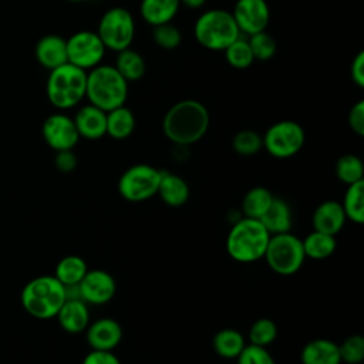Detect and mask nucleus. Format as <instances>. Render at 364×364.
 Wrapping results in <instances>:
<instances>
[{"mask_svg": "<svg viewBox=\"0 0 364 364\" xmlns=\"http://www.w3.org/2000/svg\"><path fill=\"white\" fill-rule=\"evenodd\" d=\"M55 317L64 331L71 334L81 333L90 324L88 304L81 299H67Z\"/></svg>", "mask_w": 364, "mask_h": 364, "instance_id": "obj_19", "label": "nucleus"}, {"mask_svg": "<svg viewBox=\"0 0 364 364\" xmlns=\"http://www.w3.org/2000/svg\"><path fill=\"white\" fill-rule=\"evenodd\" d=\"M340 358L346 364H360L364 360V337L361 334L348 336L338 344Z\"/></svg>", "mask_w": 364, "mask_h": 364, "instance_id": "obj_36", "label": "nucleus"}, {"mask_svg": "<svg viewBox=\"0 0 364 364\" xmlns=\"http://www.w3.org/2000/svg\"><path fill=\"white\" fill-rule=\"evenodd\" d=\"M237 364H276L273 355L266 347L256 344H246L236 357Z\"/></svg>", "mask_w": 364, "mask_h": 364, "instance_id": "obj_38", "label": "nucleus"}, {"mask_svg": "<svg viewBox=\"0 0 364 364\" xmlns=\"http://www.w3.org/2000/svg\"><path fill=\"white\" fill-rule=\"evenodd\" d=\"M85 98L90 104L108 112L125 105L128 98V82L114 65L100 64L87 73Z\"/></svg>", "mask_w": 364, "mask_h": 364, "instance_id": "obj_4", "label": "nucleus"}, {"mask_svg": "<svg viewBox=\"0 0 364 364\" xmlns=\"http://www.w3.org/2000/svg\"><path fill=\"white\" fill-rule=\"evenodd\" d=\"M68 1H71V3H78V1H82V0H68Z\"/></svg>", "mask_w": 364, "mask_h": 364, "instance_id": "obj_44", "label": "nucleus"}, {"mask_svg": "<svg viewBox=\"0 0 364 364\" xmlns=\"http://www.w3.org/2000/svg\"><path fill=\"white\" fill-rule=\"evenodd\" d=\"M162 171L148 164H136L124 171L118 181V192L122 199L138 203L156 195Z\"/></svg>", "mask_w": 364, "mask_h": 364, "instance_id": "obj_9", "label": "nucleus"}, {"mask_svg": "<svg viewBox=\"0 0 364 364\" xmlns=\"http://www.w3.org/2000/svg\"><path fill=\"white\" fill-rule=\"evenodd\" d=\"M87 71L70 63L50 70L46 94L53 107L57 109H70L85 98Z\"/></svg>", "mask_w": 364, "mask_h": 364, "instance_id": "obj_5", "label": "nucleus"}, {"mask_svg": "<svg viewBox=\"0 0 364 364\" xmlns=\"http://www.w3.org/2000/svg\"><path fill=\"white\" fill-rule=\"evenodd\" d=\"M114 67L127 82H134L141 80L146 71V64L144 57L131 48L118 51Z\"/></svg>", "mask_w": 364, "mask_h": 364, "instance_id": "obj_25", "label": "nucleus"}, {"mask_svg": "<svg viewBox=\"0 0 364 364\" xmlns=\"http://www.w3.org/2000/svg\"><path fill=\"white\" fill-rule=\"evenodd\" d=\"M41 134L46 144L55 152L73 149L80 139L74 119L63 112L48 115L43 122Z\"/></svg>", "mask_w": 364, "mask_h": 364, "instance_id": "obj_12", "label": "nucleus"}, {"mask_svg": "<svg viewBox=\"0 0 364 364\" xmlns=\"http://www.w3.org/2000/svg\"><path fill=\"white\" fill-rule=\"evenodd\" d=\"M162 202L171 208H178L189 199V186L186 181L172 172L162 171L158 192Z\"/></svg>", "mask_w": 364, "mask_h": 364, "instance_id": "obj_22", "label": "nucleus"}, {"mask_svg": "<svg viewBox=\"0 0 364 364\" xmlns=\"http://www.w3.org/2000/svg\"><path fill=\"white\" fill-rule=\"evenodd\" d=\"M303 250L306 257L313 260H324L330 257L337 246L336 236L313 230L303 240Z\"/></svg>", "mask_w": 364, "mask_h": 364, "instance_id": "obj_27", "label": "nucleus"}, {"mask_svg": "<svg viewBox=\"0 0 364 364\" xmlns=\"http://www.w3.org/2000/svg\"><path fill=\"white\" fill-rule=\"evenodd\" d=\"M347 121L353 132H355L358 136L364 135V101L363 100L357 101L350 108Z\"/></svg>", "mask_w": 364, "mask_h": 364, "instance_id": "obj_39", "label": "nucleus"}, {"mask_svg": "<svg viewBox=\"0 0 364 364\" xmlns=\"http://www.w3.org/2000/svg\"><path fill=\"white\" fill-rule=\"evenodd\" d=\"M263 148L269 155L279 159H287L299 154L306 141L301 125L291 119L277 121L270 125L262 136Z\"/></svg>", "mask_w": 364, "mask_h": 364, "instance_id": "obj_10", "label": "nucleus"}, {"mask_svg": "<svg viewBox=\"0 0 364 364\" xmlns=\"http://www.w3.org/2000/svg\"><path fill=\"white\" fill-rule=\"evenodd\" d=\"M230 13L239 33L246 36L264 31L270 20V10L266 0H236Z\"/></svg>", "mask_w": 364, "mask_h": 364, "instance_id": "obj_13", "label": "nucleus"}, {"mask_svg": "<svg viewBox=\"0 0 364 364\" xmlns=\"http://www.w3.org/2000/svg\"><path fill=\"white\" fill-rule=\"evenodd\" d=\"M179 0H141L139 13L152 27L171 23L179 10Z\"/></svg>", "mask_w": 364, "mask_h": 364, "instance_id": "obj_23", "label": "nucleus"}, {"mask_svg": "<svg viewBox=\"0 0 364 364\" xmlns=\"http://www.w3.org/2000/svg\"><path fill=\"white\" fill-rule=\"evenodd\" d=\"M245 346V337L235 328L219 330L212 338V347L222 358H236Z\"/></svg>", "mask_w": 364, "mask_h": 364, "instance_id": "obj_28", "label": "nucleus"}, {"mask_svg": "<svg viewBox=\"0 0 364 364\" xmlns=\"http://www.w3.org/2000/svg\"><path fill=\"white\" fill-rule=\"evenodd\" d=\"M36 60L48 71L67 63V41L58 34L41 37L34 48Z\"/></svg>", "mask_w": 364, "mask_h": 364, "instance_id": "obj_18", "label": "nucleus"}, {"mask_svg": "<svg viewBox=\"0 0 364 364\" xmlns=\"http://www.w3.org/2000/svg\"><path fill=\"white\" fill-rule=\"evenodd\" d=\"M350 75L357 87H364V51H358L354 55L350 67Z\"/></svg>", "mask_w": 364, "mask_h": 364, "instance_id": "obj_42", "label": "nucleus"}, {"mask_svg": "<svg viewBox=\"0 0 364 364\" xmlns=\"http://www.w3.org/2000/svg\"><path fill=\"white\" fill-rule=\"evenodd\" d=\"M273 200V193L264 186H255L246 192L242 199V212L245 218L260 219Z\"/></svg>", "mask_w": 364, "mask_h": 364, "instance_id": "obj_30", "label": "nucleus"}, {"mask_svg": "<svg viewBox=\"0 0 364 364\" xmlns=\"http://www.w3.org/2000/svg\"><path fill=\"white\" fill-rule=\"evenodd\" d=\"M277 337V326L270 318H259L249 328V341L250 344L266 347L272 344Z\"/></svg>", "mask_w": 364, "mask_h": 364, "instance_id": "obj_35", "label": "nucleus"}, {"mask_svg": "<svg viewBox=\"0 0 364 364\" xmlns=\"http://www.w3.org/2000/svg\"><path fill=\"white\" fill-rule=\"evenodd\" d=\"M247 43H249V47L252 50L253 58L257 60V61L272 60L276 54V50H277L276 40L269 33H266V30L249 36Z\"/></svg>", "mask_w": 364, "mask_h": 364, "instance_id": "obj_34", "label": "nucleus"}, {"mask_svg": "<svg viewBox=\"0 0 364 364\" xmlns=\"http://www.w3.org/2000/svg\"><path fill=\"white\" fill-rule=\"evenodd\" d=\"M263 257L267 266L280 276L297 273L306 260L301 239L290 232L272 235Z\"/></svg>", "mask_w": 364, "mask_h": 364, "instance_id": "obj_7", "label": "nucleus"}, {"mask_svg": "<svg viewBox=\"0 0 364 364\" xmlns=\"http://www.w3.org/2000/svg\"><path fill=\"white\" fill-rule=\"evenodd\" d=\"M97 34L105 48L121 51L129 48L135 36V21L125 7H111L100 18Z\"/></svg>", "mask_w": 364, "mask_h": 364, "instance_id": "obj_8", "label": "nucleus"}, {"mask_svg": "<svg viewBox=\"0 0 364 364\" xmlns=\"http://www.w3.org/2000/svg\"><path fill=\"white\" fill-rule=\"evenodd\" d=\"M232 148L237 155L253 156L263 148L262 135L253 129H242L235 134Z\"/></svg>", "mask_w": 364, "mask_h": 364, "instance_id": "obj_33", "label": "nucleus"}, {"mask_svg": "<svg viewBox=\"0 0 364 364\" xmlns=\"http://www.w3.org/2000/svg\"><path fill=\"white\" fill-rule=\"evenodd\" d=\"M266 230L272 235L286 233L291 230L293 213L289 203L277 196H273V200L267 210L259 219Z\"/></svg>", "mask_w": 364, "mask_h": 364, "instance_id": "obj_20", "label": "nucleus"}, {"mask_svg": "<svg viewBox=\"0 0 364 364\" xmlns=\"http://www.w3.org/2000/svg\"><path fill=\"white\" fill-rule=\"evenodd\" d=\"M346 218L357 225L364 223V181L347 185L343 202Z\"/></svg>", "mask_w": 364, "mask_h": 364, "instance_id": "obj_29", "label": "nucleus"}, {"mask_svg": "<svg viewBox=\"0 0 364 364\" xmlns=\"http://www.w3.org/2000/svg\"><path fill=\"white\" fill-rule=\"evenodd\" d=\"M23 309L36 318L48 320L57 316L65 301V287L53 276H37L27 282L21 290Z\"/></svg>", "mask_w": 364, "mask_h": 364, "instance_id": "obj_2", "label": "nucleus"}, {"mask_svg": "<svg viewBox=\"0 0 364 364\" xmlns=\"http://www.w3.org/2000/svg\"><path fill=\"white\" fill-rule=\"evenodd\" d=\"M336 176L346 185L363 181L364 165L363 161L354 154H346L336 162Z\"/></svg>", "mask_w": 364, "mask_h": 364, "instance_id": "obj_31", "label": "nucleus"}, {"mask_svg": "<svg viewBox=\"0 0 364 364\" xmlns=\"http://www.w3.org/2000/svg\"><path fill=\"white\" fill-rule=\"evenodd\" d=\"M81 300L87 304L101 306L108 303L117 291V283L112 274L105 270H88L82 280L78 283Z\"/></svg>", "mask_w": 364, "mask_h": 364, "instance_id": "obj_14", "label": "nucleus"}, {"mask_svg": "<svg viewBox=\"0 0 364 364\" xmlns=\"http://www.w3.org/2000/svg\"><path fill=\"white\" fill-rule=\"evenodd\" d=\"M193 34L203 48L212 51H223L240 36L232 13L223 9L203 11L195 21Z\"/></svg>", "mask_w": 364, "mask_h": 364, "instance_id": "obj_6", "label": "nucleus"}, {"mask_svg": "<svg viewBox=\"0 0 364 364\" xmlns=\"http://www.w3.org/2000/svg\"><path fill=\"white\" fill-rule=\"evenodd\" d=\"M82 364H121L112 351L91 350L82 360Z\"/></svg>", "mask_w": 364, "mask_h": 364, "instance_id": "obj_41", "label": "nucleus"}, {"mask_svg": "<svg viewBox=\"0 0 364 364\" xmlns=\"http://www.w3.org/2000/svg\"><path fill=\"white\" fill-rule=\"evenodd\" d=\"M73 119L80 138L100 139L107 135V112L92 104L81 107Z\"/></svg>", "mask_w": 364, "mask_h": 364, "instance_id": "obj_17", "label": "nucleus"}, {"mask_svg": "<svg viewBox=\"0 0 364 364\" xmlns=\"http://www.w3.org/2000/svg\"><path fill=\"white\" fill-rule=\"evenodd\" d=\"M152 37L155 44L164 50H175L182 43V33L171 23L155 26Z\"/></svg>", "mask_w": 364, "mask_h": 364, "instance_id": "obj_37", "label": "nucleus"}, {"mask_svg": "<svg viewBox=\"0 0 364 364\" xmlns=\"http://www.w3.org/2000/svg\"><path fill=\"white\" fill-rule=\"evenodd\" d=\"M77 155L73 152V149H64L57 151L54 156V165L55 168L63 173H70L77 168Z\"/></svg>", "mask_w": 364, "mask_h": 364, "instance_id": "obj_40", "label": "nucleus"}, {"mask_svg": "<svg viewBox=\"0 0 364 364\" xmlns=\"http://www.w3.org/2000/svg\"><path fill=\"white\" fill-rule=\"evenodd\" d=\"M210 124L208 108L196 100L175 102L164 115V135L173 145L189 146L205 136Z\"/></svg>", "mask_w": 364, "mask_h": 364, "instance_id": "obj_1", "label": "nucleus"}, {"mask_svg": "<svg viewBox=\"0 0 364 364\" xmlns=\"http://www.w3.org/2000/svg\"><path fill=\"white\" fill-rule=\"evenodd\" d=\"M65 41L67 63L85 71L101 64L107 48L104 47L97 31L81 30L71 34Z\"/></svg>", "mask_w": 364, "mask_h": 364, "instance_id": "obj_11", "label": "nucleus"}, {"mask_svg": "<svg viewBox=\"0 0 364 364\" xmlns=\"http://www.w3.org/2000/svg\"><path fill=\"white\" fill-rule=\"evenodd\" d=\"M347 218L340 202L328 199L321 202L313 212L311 225L313 230L336 236L346 223Z\"/></svg>", "mask_w": 364, "mask_h": 364, "instance_id": "obj_16", "label": "nucleus"}, {"mask_svg": "<svg viewBox=\"0 0 364 364\" xmlns=\"http://www.w3.org/2000/svg\"><path fill=\"white\" fill-rule=\"evenodd\" d=\"M270 233L259 219L243 218L233 223L226 237L228 255L239 263H253L264 256Z\"/></svg>", "mask_w": 364, "mask_h": 364, "instance_id": "obj_3", "label": "nucleus"}, {"mask_svg": "<svg viewBox=\"0 0 364 364\" xmlns=\"http://www.w3.org/2000/svg\"><path fill=\"white\" fill-rule=\"evenodd\" d=\"M223 51L226 61L237 70H245L250 67L255 61L247 40L242 38L240 36L235 41H232Z\"/></svg>", "mask_w": 364, "mask_h": 364, "instance_id": "obj_32", "label": "nucleus"}, {"mask_svg": "<svg viewBox=\"0 0 364 364\" xmlns=\"http://www.w3.org/2000/svg\"><path fill=\"white\" fill-rule=\"evenodd\" d=\"M179 1L188 9H199L206 3V0H179Z\"/></svg>", "mask_w": 364, "mask_h": 364, "instance_id": "obj_43", "label": "nucleus"}, {"mask_svg": "<svg viewBox=\"0 0 364 364\" xmlns=\"http://www.w3.org/2000/svg\"><path fill=\"white\" fill-rule=\"evenodd\" d=\"M85 340L91 350L112 351L122 338L121 324L109 317L98 318L85 328Z\"/></svg>", "mask_w": 364, "mask_h": 364, "instance_id": "obj_15", "label": "nucleus"}, {"mask_svg": "<svg viewBox=\"0 0 364 364\" xmlns=\"http://www.w3.org/2000/svg\"><path fill=\"white\" fill-rule=\"evenodd\" d=\"M87 272H88L87 263L81 256L68 255L58 260L54 270V277L63 286H73V284H78Z\"/></svg>", "mask_w": 364, "mask_h": 364, "instance_id": "obj_26", "label": "nucleus"}, {"mask_svg": "<svg viewBox=\"0 0 364 364\" xmlns=\"http://www.w3.org/2000/svg\"><path fill=\"white\" fill-rule=\"evenodd\" d=\"M135 129V115L125 107H117L107 112V135L114 139H125Z\"/></svg>", "mask_w": 364, "mask_h": 364, "instance_id": "obj_24", "label": "nucleus"}, {"mask_svg": "<svg viewBox=\"0 0 364 364\" xmlns=\"http://www.w3.org/2000/svg\"><path fill=\"white\" fill-rule=\"evenodd\" d=\"M301 364H340L338 344L328 338H314L300 353Z\"/></svg>", "mask_w": 364, "mask_h": 364, "instance_id": "obj_21", "label": "nucleus"}]
</instances>
